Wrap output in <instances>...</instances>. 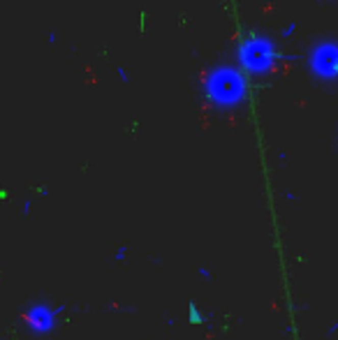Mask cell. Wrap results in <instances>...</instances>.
Returning a JSON list of instances; mask_svg holds the SVG:
<instances>
[{
    "mask_svg": "<svg viewBox=\"0 0 338 340\" xmlns=\"http://www.w3.org/2000/svg\"><path fill=\"white\" fill-rule=\"evenodd\" d=\"M313 72L322 79H333L338 76V46L336 44H322L313 51Z\"/></svg>",
    "mask_w": 338,
    "mask_h": 340,
    "instance_id": "277c9868",
    "label": "cell"
},
{
    "mask_svg": "<svg viewBox=\"0 0 338 340\" xmlns=\"http://www.w3.org/2000/svg\"><path fill=\"white\" fill-rule=\"evenodd\" d=\"M206 90H209V97H211L216 104L232 107L243 97V79L237 70L222 67V70H216L211 74Z\"/></svg>",
    "mask_w": 338,
    "mask_h": 340,
    "instance_id": "6da1fadb",
    "label": "cell"
},
{
    "mask_svg": "<svg viewBox=\"0 0 338 340\" xmlns=\"http://www.w3.org/2000/svg\"><path fill=\"white\" fill-rule=\"evenodd\" d=\"M63 312V308H51L46 303H33L23 315V322L28 326V331L35 335H46L54 331L56 320Z\"/></svg>",
    "mask_w": 338,
    "mask_h": 340,
    "instance_id": "7a4b0ae2",
    "label": "cell"
},
{
    "mask_svg": "<svg viewBox=\"0 0 338 340\" xmlns=\"http://www.w3.org/2000/svg\"><path fill=\"white\" fill-rule=\"evenodd\" d=\"M243 65L248 67L250 72L259 74V72H267L271 67L273 60V46L269 40H262V37H252L250 42L243 49Z\"/></svg>",
    "mask_w": 338,
    "mask_h": 340,
    "instance_id": "3957f363",
    "label": "cell"
}]
</instances>
